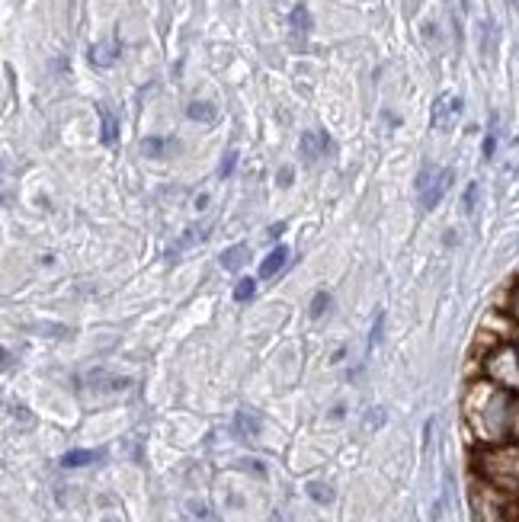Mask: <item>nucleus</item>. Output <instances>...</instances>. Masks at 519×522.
<instances>
[{
    "mask_svg": "<svg viewBox=\"0 0 519 522\" xmlns=\"http://www.w3.org/2000/svg\"><path fill=\"white\" fill-rule=\"evenodd\" d=\"M327 151V131H305L301 135V157L317 160Z\"/></svg>",
    "mask_w": 519,
    "mask_h": 522,
    "instance_id": "39448f33",
    "label": "nucleus"
},
{
    "mask_svg": "<svg viewBox=\"0 0 519 522\" xmlns=\"http://www.w3.org/2000/svg\"><path fill=\"white\" fill-rule=\"evenodd\" d=\"M327 308H330V295H327V292H317L315 301H311V317H321Z\"/></svg>",
    "mask_w": 519,
    "mask_h": 522,
    "instance_id": "dca6fc26",
    "label": "nucleus"
},
{
    "mask_svg": "<svg viewBox=\"0 0 519 522\" xmlns=\"http://www.w3.org/2000/svg\"><path fill=\"white\" fill-rule=\"evenodd\" d=\"M106 458V452L103 448H74V452H67L65 458H61V465L65 468H84V465H93V461H103Z\"/></svg>",
    "mask_w": 519,
    "mask_h": 522,
    "instance_id": "423d86ee",
    "label": "nucleus"
},
{
    "mask_svg": "<svg viewBox=\"0 0 519 522\" xmlns=\"http://www.w3.org/2000/svg\"><path fill=\"white\" fill-rule=\"evenodd\" d=\"M253 279H241L237 285H234V301H251L253 298Z\"/></svg>",
    "mask_w": 519,
    "mask_h": 522,
    "instance_id": "2eb2a0df",
    "label": "nucleus"
},
{
    "mask_svg": "<svg viewBox=\"0 0 519 522\" xmlns=\"http://www.w3.org/2000/svg\"><path fill=\"white\" fill-rule=\"evenodd\" d=\"M247 257H251V247L247 243H234V247H228V250L222 253V270H228V272H237L247 263Z\"/></svg>",
    "mask_w": 519,
    "mask_h": 522,
    "instance_id": "0eeeda50",
    "label": "nucleus"
},
{
    "mask_svg": "<svg viewBox=\"0 0 519 522\" xmlns=\"http://www.w3.org/2000/svg\"><path fill=\"white\" fill-rule=\"evenodd\" d=\"M474 196H478V183H472V186L465 189V212H472L474 208Z\"/></svg>",
    "mask_w": 519,
    "mask_h": 522,
    "instance_id": "412c9836",
    "label": "nucleus"
},
{
    "mask_svg": "<svg viewBox=\"0 0 519 522\" xmlns=\"http://www.w3.org/2000/svg\"><path fill=\"white\" fill-rule=\"evenodd\" d=\"M455 173L449 167H423V173L417 177V189H420V206L423 208H436L443 202V196L452 186Z\"/></svg>",
    "mask_w": 519,
    "mask_h": 522,
    "instance_id": "f257e3e1",
    "label": "nucleus"
},
{
    "mask_svg": "<svg viewBox=\"0 0 519 522\" xmlns=\"http://www.w3.org/2000/svg\"><path fill=\"white\" fill-rule=\"evenodd\" d=\"M100 119H103V144H106V148H116V141H119V122H116L109 106H100Z\"/></svg>",
    "mask_w": 519,
    "mask_h": 522,
    "instance_id": "1a4fd4ad",
    "label": "nucleus"
},
{
    "mask_svg": "<svg viewBox=\"0 0 519 522\" xmlns=\"http://www.w3.org/2000/svg\"><path fill=\"white\" fill-rule=\"evenodd\" d=\"M186 116H189V119H199V122H215V106L212 103H202V100H195V103H189Z\"/></svg>",
    "mask_w": 519,
    "mask_h": 522,
    "instance_id": "f8f14e48",
    "label": "nucleus"
},
{
    "mask_svg": "<svg viewBox=\"0 0 519 522\" xmlns=\"http://www.w3.org/2000/svg\"><path fill=\"white\" fill-rule=\"evenodd\" d=\"M116 58H119V42H100L90 48V61L96 67H109Z\"/></svg>",
    "mask_w": 519,
    "mask_h": 522,
    "instance_id": "6e6552de",
    "label": "nucleus"
},
{
    "mask_svg": "<svg viewBox=\"0 0 519 522\" xmlns=\"http://www.w3.org/2000/svg\"><path fill=\"white\" fill-rule=\"evenodd\" d=\"M234 164H237V151H228V154H224V160L222 164H218V177H231V170H234Z\"/></svg>",
    "mask_w": 519,
    "mask_h": 522,
    "instance_id": "f3484780",
    "label": "nucleus"
},
{
    "mask_svg": "<svg viewBox=\"0 0 519 522\" xmlns=\"http://www.w3.org/2000/svg\"><path fill=\"white\" fill-rule=\"evenodd\" d=\"M462 96H455V94H445L436 100L433 106V129H452L455 119L462 116Z\"/></svg>",
    "mask_w": 519,
    "mask_h": 522,
    "instance_id": "7ed1b4c3",
    "label": "nucleus"
},
{
    "mask_svg": "<svg viewBox=\"0 0 519 522\" xmlns=\"http://www.w3.org/2000/svg\"><path fill=\"white\" fill-rule=\"evenodd\" d=\"M279 183H282V186H288V183H292V167H282V173H279Z\"/></svg>",
    "mask_w": 519,
    "mask_h": 522,
    "instance_id": "4be33fe9",
    "label": "nucleus"
},
{
    "mask_svg": "<svg viewBox=\"0 0 519 522\" xmlns=\"http://www.w3.org/2000/svg\"><path fill=\"white\" fill-rule=\"evenodd\" d=\"M212 234V221H199V224H189L180 237L173 241V247L167 250V260H176L180 253H186V250H193V247H199V243L205 241Z\"/></svg>",
    "mask_w": 519,
    "mask_h": 522,
    "instance_id": "f03ea898",
    "label": "nucleus"
},
{
    "mask_svg": "<svg viewBox=\"0 0 519 522\" xmlns=\"http://www.w3.org/2000/svg\"><path fill=\"white\" fill-rule=\"evenodd\" d=\"M292 29H295V32H301V36H305V32H311V13H308V7H295V10H292Z\"/></svg>",
    "mask_w": 519,
    "mask_h": 522,
    "instance_id": "ddd939ff",
    "label": "nucleus"
},
{
    "mask_svg": "<svg viewBox=\"0 0 519 522\" xmlns=\"http://www.w3.org/2000/svg\"><path fill=\"white\" fill-rule=\"evenodd\" d=\"M494 144H497V141H494V135H487V141H484V157H491V154H494Z\"/></svg>",
    "mask_w": 519,
    "mask_h": 522,
    "instance_id": "5701e85b",
    "label": "nucleus"
},
{
    "mask_svg": "<svg viewBox=\"0 0 519 522\" xmlns=\"http://www.w3.org/2000/svg\"><path fill=\"white\" fill-rule=\"evenodd\" d=\"M186 510H189V516H193L195 522H222L205 503H186Z\"/></svg>",
    "mask_w": 519,
    "mask_h": 522,
    "instance_id": "4468645a",
    "label": "nucleus"
},
{
    "mask_svg": "<svg viewBox=\"0 0 519 522\" xmlns=\"http://www.w3.org/2000/svg\"><path fill=\"white\" fill-rule=\"evenodd\" d=\"M164 144H167V141H160V138H148V141H145V144H141V151H145L148 157H160V154H164Z\"/></svg>",
    "mask_w": 519,
    "mask_h": 522,
    "instance_id": "a211bd4d",
    "label": "nucleus"
},
{
    "mask_svg": "<svg viewBox=\"0 0 519 522\" xmlns=\"http://www.w3.org/2000/svg\"><path fill=\"white\" fill-rule=\"evenodd\" d=\"M381 423H385V411H381V407H379V411H372L369 417H366V429H379Z\"/></svg>",
    "mask_w": 519,
    "mask_h": 522,
    "instance_id": "6ab92c4d",
    "label": "nucleus"
},
{
    "mask_svg": "<svg viewBox=\"0 0 519 522\" xmlns=\"http://www.w3.org/2000/svg\"><path fill=\"white\" fill-rule=\"evenodd\" d=\"M381 324H385V314L375 317V327H372V336H369V346H375L381 340Z\"/></svg>",
    "mask_w": 519,
    "mask_h": 522,
    "instance_id": "aec40b11",
    "label": "nucleus"
},
{
    "mask_svg": "<svg viewBox=\"0 0 519 522\" xmlns=\"http://www.w3.org/2000/svg\"><path fill=\"white\" fill-rule=\"evenodd\" d=\"M286 263H288V247H286V243H276V247H273V253H269L266 260L260 263V276H263V279H273L276 272H282V266H286Z\"/></svg>",
    "mask_w": 519,
    "mask_h": 522,
    "instance_id": "20e7f679",
    "label": "nucleus"
},
{
    "mask_svg": "<svg viewBox=\"0 0 519 522\" xmlns=\"http://www.w3.org/2000/svg\"><path fill=\"white\" fill-rule=\"evenodd\" d=\"M260 413H253V411H237V417H234V426H237V433L241 436H257L260 433Z\"/></svg>",
    "mask_w": 519,
    "mask_h": 522,
    "instance_id": "9d476101",
    "label": "nucleus"
},
{
    "mask_svg": "<svg viewBox=\"0 0 519 522\" xmlns=\"http://www.w3.org/2000/svg\"><path fill=\"white\" fill-rule=\"evenodd\" d=\"M305 490H308V497H311L315 503H334V487L321 484V481H311Z\"/></svg>",
    "mask_w": 519,
    "mask_h": 522,
    "instance_id": "9b49d317",
    "label": "nucleus"
}]
</instances>
